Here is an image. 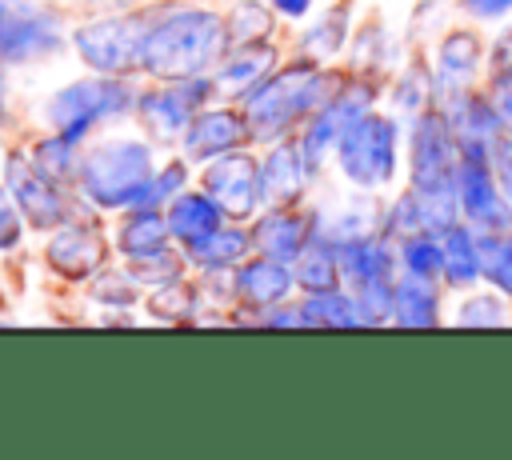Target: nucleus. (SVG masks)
I'll list each match as a JSON object with an SVG mask.
<instances>
[{"mask_svg": "<svg viewBox=\"0 0 512 460\" xmlns=\"http://www.w3.org/2000/svg\"><path fill=\"white\" fill-rule=\"evenodd\" d=\"M244 136V120L236 112H200L188 132H184V144L192 156H220L228 148H236Z\"/></svg>", "mask_w": 512, "mask_h": 460, "instance_id": "nucleus-13", "label": "nucleus"}, {"mask_svg": "<svg viewBox=\"0 0 512 460\" xmlns=\"http://www.w3.org/2000/svg\"><path fill=\"white\" fill-rule=\"evenodd\" d=\"M448 172H452V136L444 128V120L424 116L416 124V140H412V176L416 188H448Z\"/></svg>", "mask_w": 512, "mask_h": 460, "instance_id": "nucleus-11", "label": "nucleus"}, {"mask_svg": "<svg viewBox=\"0 0 512 460\" xmlns=\"http://www.w3.org/2000/svg\"><path fill=\"white\" fill-rule=\"evenodd\" d=\"M336 252L328 248H304V260H300V272L296 280L312 292H324V288H336Z\"/></svg>", "mask_w": 512, "mask_h": 460, "instance_id": "nucleus-26", "label": "nucleus"}, {"mask_svg": "<svg viewBox=\"0 0 512 460\" xmlns=\"http://www.w3.org/2000/svg\"><path fill=\"white\" fill-rule=\"evenodd\" d=\"M468 8H472L476 16H500V12L512 8V0H468Z\"/></svg>", "mask_w": 512, "mask_h": 460, "instance_id": "nucleus-34", "label": "nucleus"}, {"mask_svg": "<svg viewBox=\"0 0 512 460\" xmlns=\"http://www.w3.org/2000/svg\"><path fill=\"white\" fill-rule=\"evenodd\" d=\"M304 180H308V172H304L300 148L296 144H280L268 156L264 172H260V200H268V204H292L300 196Z\"/></svg>", "mask_w": 512, "mask_h": 460, "instance_id": "nucleus-12", "label": "nucleus"}, {"mask_svg": "<svg viewBox=\"0 0 512 460\" xmlns=\"http://www.w3.org/2000/svg\"><path fill=\"white\" fill-rule=\"evenodd\" d=\"M148 24L140 16H120V20H100L92 28H84L76 36L80 56L100 68V72H124L132 64H140V48H144Z\"/></svg>", "mask_w": 512, "mask_h": 460, "instance_id": "nucleus-6", "label": "nucleus"}, {"mask_svg": "<svg viewBox=\"0 0 512 460\" xmlns=\"http://www.w3.org/2000/svg\"><path fill=\"white\" fill-rule=\"evenodd\" d=\"M492 112H496V116H500V120L512 128V72H508V76L496 84V108H492Z\"/></svg>", "mask_w": 512, "mask_h": 460, "instance_id": "nucleus-32", "label": "nucleus"}, {"mask_svg": "<svg viewBox=\"0 0 512 460\" xmlns=\"http://www.w3.org/2000/svg\"><path fill=\"white\" fill-rule=\"evenodd\" d=\"M272 4H276V8L284 12V16H304L312 0H272Z\"/></svg>", "mask_w": 512, "mask_h": 460, "instance_id": "nucleus-36", "label": "nucleus"}, {"mask_svg": "<svg viewBox=\"0 0 512 460\" xmlns=\"http://www.w3.org/2000/svg\"><path fill=\"white\" fill-rule=\"evenodd\" d=\"M188 248H192V256H196V264H204V268H228V264H236V260L244 256L248 236H244V232L216 228V232H208L204 240H196V244H188Z\"/></svg>", "mask_w": 512, "mask_h": 460, "instance_id": "nucleus-24", "label": "nucleus"}, {"mask_svg": "<svg viewBox=\"0 0 512 460\" xmlns=\"http://www.w3.org/2000/svg\"><path fill=\"white\" fill-rule=\"evenodd\" d=\"M268 64H272V52H240V60H232L224 68V88L228 92H248Z\"/></svg>", "mask_w": 512, "mask_h": 460, "instance_id": "nucleus-29", "label": "nucleus"}, {"mask_svg": "<svg viewBox=\"0 0 512 460\" xmlns=\"http://www.w3.org/2000/svg\"><path fill=\"white\" fill-rule=\"evenodd\" d=\"M84 192L104 204V208H120V204H136L140 192L152 180V160L148 148L136 140H120V144H104L84 160Z\"/></svg>", "mask_w": 512, "mask_h": 460, "instance_id": "nucleus-2", "label": "nucleus"}, {"mask_svg": "<svg viewBox=\"0 0 512 460\" xmlns=\"http://www.w3.org/2000/svg\"><path fill=\"white\" fill-rule=\"evenodd\" d=\"M128 100L124 84L116 80H80L72 88H64L60 96H52L48 104V124L72 144L92 120L108 116V112H120V104Z\"/></svg>", "mask_w": 512, "mask_h": 460, "instance_id": "nucleus-5", "label": "nucleus"}, {"mask_svg": "<svg viewBox=\"0 0 512 460\" xmlns=\"http://www.w3.org/2000/svg\"><path fill=\"white\" fill-rule=\"evenodd\" d=\"M48 260L64 272V276H84L100 264V240L84 228H64L52 244H48Z\"/></svg>", "mask_w": 512, "mask_h": 460, "instance_id": "nucleus-18", "label": "nucleus"}, {"mask_svg": "<svg viewBox=\"0 0 512 460\" xmlns=\"http://www.w3.org/2000/svg\"><path fill=\"white\" fill-rule=\"evenodd\" d=\"M500 320H504V316H500L496 300H488V296L472 300V308H468V312L460 308V324H500Z\"/></svg>", "mask_w": 512, "mask_h": 460, "instance_id": "nucleus-31", "label": "nucleus"}, {"mask_svg": "<svg viewBox=\"0 0 512 460\" xmlns=\"http://www.w3.org/2000/svg\"><path fill=\"white\" fill-rule=\"evenodd\" d=\"M304 240H308V224H304L300 216H292V212H272V216H264L260 228H256V244H260L268 256H276V260L296 256V252L304 248Z\"/></svg>", "mask_w": 512, "mask_h": 460, "instance_id": "nucleus-19", "label": "nucleus"}, {"mask_svg": "<svg viewBox=\"0 0 512 460\" xmlns=\"http://www.w3.org/2000/svg\"><path fill=\"white\" fill-rule=\"evenodd\" d=\"M496 172H500V184H504V192L512 200V144L508 140L496 144Z\"/></svg>", "mask_w": 512, "mask_h": 460, "instance_id": "nucleus-33", "label": "nucleus"}, {"mask_svg": "<svg viewBox=\"0 0 512 460\" xmlns=\"http://www.w3.org/2000/svg\"><path fill=\"white\" fill-rule=\"evenodd\" d=\"M12 236H16V212L0 204V244H12Z\"/></svg>", "mask_w": 512, "mask_h": 460, "instance_id": "nucleus-35", "label": "nucleus"}, {"mask_svg": "<svg viewBox=\"0 0 512 460\" xmlns=\"http://www.w3.org/2000/svg\"><path fill=\"white\" fill-rule=\"evenodd\" d=\"M204 192L232 216L252 212V204L260 200V172L244 160V156H220L216 164H208L204 172Z\"/></svg>", "mask_w": 512, "mask_h": 460, "instance_id": "nucleus-8", "label": "nucleus"}, {"mask_svg": "<svg viewBox=\"0 0 512 460\" xmlns=\"http://www.w3.org/2000/svg\"><path fill=\"white\" fill-rule=\"evenodd\" d=\"M324 80L312 68H292L284 76H272L268 84H260L248 100V124L256 136H280L292 120H300L304 112H312V104L320 100Z\"/></svg>", "mask_w": 512, "mask_h": 460, "instance_id": "nucleus-3", "label": "nucleus"}, {"mask_svg": "<svg viewBox=\"0 0 512 460\" xmlns=\"http://www.w3.org/2000/svg\"><path fill=\"white\" fill-rule=\"evenodd\" d=\"M120 248H124V252H132V256H156V252L164 248V224H160L148 208H140V216L124 228Z\"/></svg>", "mask_w": 512, "mask_h": 460, "instance_id": "nucleus-25", "label": "nucleus"}, {"mask_svg": "<svg viewBox=\"0 0 512 460\" xmlns=\"http://www.w3.org/2000/svg\"><path fill=\"white\" fill-rule=\"evenodd\" d=\"M336 260H340V268H344L348 276H356L360 284H364V280H384V272H388V252H384V244H380V240H368V236L340 244Z\"/></svg>", "mask_w": 512, "mask_h": 460, "instance_id": "nucleus-21", "label": "nucleus"}, {"mask_svg": "<svg viewBox=\"0 0 512 460\" xmlns=\"http://www.w3.org/2000/svg\"><path fill=\"white\" fill-rule=\"evenodd\" d=\"M304 324H320V328H352V324H364L360 320V312H356V300H348V296H340V292H332V288H324V292H316L308 304H304Z\"/></svg>", "mask_w": 512, "mask_h": 460, "instance_id": "nucleus-23", "label": "nucleus"}, {"mask_svg": "<svg viewBox=\"0 0 512 460\" xmlns=\"http://www.w3.org/2000/svg\"><path fill=\"white\" fill-rule=\"evenodd\" d=\"M444 276L452 284H472L480 276V248L472 244V236L464 228H448V240H444Z\"/></svg>", "mask_w": 512, "mask_h": 460, "instance_id": "nucleus-22", "label": "nucleus"}, {"mask_svg": "<svg viewBox=\"0 0 512 460\" xmlns=\"http://www.w3.org/2000/svg\"><path fill=\"white\" fill-rule=\"evenodd\" d=\"M480 272L492 276L504 292H512V236H492L484 248H480Z\"/></svg>", "mask_w": 512, "mask_h": 460, "instance_id": "nucleus-27", "label": "nucleus"}, {"mask_svg": "<svg viewBox=\"0 0 512 460\" xmlns=\"http://www.w3.org/2000/svg\"><path fill=\"white\" fill-rule=\"evenodd\" d=\"M12 188H16V196H20V208L32 216V224H40V228H48V224H56L60 216H64V204H60V196L52 192V184H48V176L40 172H32V176H20V184L12 180Z\"/></svg>", "mask_w": 512, "mask_h": 460, "instance_id": "nucleus-20", "label": "nucleus"}, {"mask_svg": "<svg viewBox=\"0 0 512 460\" xmlns=\"http://www.w3.org/2000/svg\"><path fill=\"white\" fill-rule=\"evenodd\" d=\"M404 264H408V272L432 280L444 268V248L432 236H412V240H404Z\"/></svg>", "mask_w": 512, "mask_h": 460, "instance_id": "nucleus-28", "label": "nucleus"}, {"mask_svg": "<svg viewBox=\"0 0 512 460\" xmlns=\"http://www.w3.org/2000/svg\"><path fill=\"white\" fill-rule=\"evenodd\" d=\"M224 44V28L212 12H180L148 28L140 64L164 80H192Z\"/></svg>", "mask_w": 512, "mask_h": 460, "instance_id": "nucleus-1", "label": "nucleus"}, {"mask_svg": "<svg viewBox=\"0 0 512 460\" xmlns=\"http://www.w3.org/2000/svg\"><path fill=\"white\" fill-rule=\"evenodd\" d=\"M52 40H56L52 20L40 8H28L20 0L0 4V56L4 60H28V56L52 48Z\"/></svg>", "mask_w": 512, "mask_h": 460, "instance_id": "nucleus-7", "label": "nucleus"}, {"mask_svg": "<svg viewBox=\"0 0 512 460\" xmlns=\"http://www.w3.org/2000/svg\"><path fill=\"white\" fill-rule=\"evenodd\" d=\"M220 212L224 208L212 196H180L168 208V232L180 236L184 244H196V240H204L208 232L220 228Z\"/></svg>", "mask_w": 512, "mask_h": 460, "instance_id": "nucleus-15", "label": "nucleus"}, {"mask_svg": "<svg viewBox=\"0 0 512 460\" xmlns=\"http://www.w3.org/2000/svg\"><path fill=\"white\" fill-rule=\"evenodd\" d=\"M184 184V168L180 164H172L168 172H160V176H152L148 180V188L140 192V200H136V208H156V204H164L168 196H172V188H180ZM172 204V200H168Z\"/></svg>", "mask_w": 512, "mask_h": 460, "instance_id": "nucleus-30", "label": "nucleus"}, {"mask_svg": "<svg viewBox=\"0 0 512 460\" xmlns=\"http://www.w3.org/2000/svg\"><path fill=\"white\" fill-rule=\"evenodd\" d=\"M340 168L356 184H384L396 164V128L384 116H360L340 140Z\"/></svg>", "mask_w": 512, "mask_h": 460, "instance_id": "nucleus-4", "label": "nucleus"}, {"mask_svg": "<svg viewBox=\"0 0 512 460\" xmlns=\"http://www.w3.org/2000/svg\"><path fill=\"white\" fill-rule=\"evenodd\" d=\"M392 316H396L400 324H408V328H428V324H436V292H432V280L408 272V276L392 288Z\"/></svg>", "mask_w": 512, "mask_h": 460, "instance_id": "nucleus-17", "label": "nucleus"}, {"mask_svg": "<svg viewBox=\"0 0 512 460\" xmlns=\"http://www.w3.org/2000/svg\"><path fill=\"white\" fill-rule=\"evenodd\" d=\"M456 192H460V208H464V216L468 220H476L480 228H508V220H512V212L504 208V200L496 196V184H492V176L484 172V164L476 160V156H468L460 168H456Z\"/></svg>", "mask_w": 512, "mask_h": 460, "instance_id": "nucleus-9", "label": "nucleus"}, {"mask_svg": "<svg viewBox=\"0 0 512 460\" xmlns=\"http://www.w3.org/2000/svg\"><path fill=\"white\" fill-rule=\"evenodd\" d=\"M176 84H180V80H176ZM200 92H204L200 84H180V88L156 92V96H148V100H144V116L152 120V128H156L160 136H176V132L192 120Z\"/></svg>", "mask_w": 512, "mask_h": 460, "instance_id": "nucleus-14", "label": "nucleus"}, {"mask_svg": "<svg viewBox=\"0 0 512 460\" xmlns=\"http://www.w3.org/2000/svg\"><path fill=\"white\" fill-rule=\"evenodd\" d=\"M288 288H292V272L276 256L256 260V264H248V268L236 272V292L248 304H280Z\"/></svg>", "mask_w": 512, "mask_h": 460, "instance_id": "nucleus-16", "label": "nucleus"}, {"mask_svg": "<svg viewBox=\"0 0 512 460\" xmlns=\"http://www.w3.org/2000/svg\"><path fill=\"white\" fill-rule=\"evenodd\" d=\"M364 108H368V88H348L340 100L320 108V116L312 120V128L304 136V156L308 160H324L332 148H340L344 132L364 116Z\"/></svg>", "mask_w": 512, "mask_h": 460, "instance_id": "nucleus-10", "label": "nucleus"}]
</instances>
